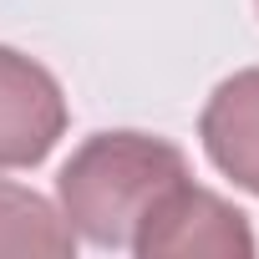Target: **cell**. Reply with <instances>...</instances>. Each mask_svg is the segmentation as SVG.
<instances>
[{"mask_svg":"<svg viewBox=\"0 0 259 259\" xmlns=\"http://www.w3.org/2000/svg\"><path fill=\"white\" fill-rule=\"evenodd\" d=\"M254 6H259V0H254Z\"/></svg>","mask_w":259,"mask_h":259,"instance_id":"obj_6","label":"cell"},{"mask_svg":"<svg viewBox=\"0 0 259 259\" xmlns=\"http://www.w3.org/2000/svg\"><path fill=\"white\" fill-rule=\"evenodd\" d=\"M127 249L138 259H249L254 229L229 198L183 178L148 208Z\"/></svg>","mask_w":259,"mask_h":259,"instance_id":"obj_2","label":"cell"},{"mask_svg":"<svg viewBox=\"0 0 259 259\" xmlns=\"http://www.w3.org/2000/svg\"><path fill=\"white\" fill-rule=\"evenodd\" d=\"M183 178H193L183 148L122 127V133H92L66 158L56 198L76 239L97 249H127L148 208Z\"/></svg>","mask_w":259,"mask_h":259,"instance_id":"obj_1","label":"cell"},{"mask_svg":"<svg viewBox=\"0 0 259 259\" xmlns=\"http://www.w3.org/2000/svg\"><path fill=\"white\" fill-rule=\"evenodd\" d=\"M198 138L208 163L259 198V66L234 71L213 87L198 117Z\"/></svg>","mask_w":259,"mask_h":259,"instance_id":"obj_4","label":"cell"},{"mask_svg":"<svg viewBox=\"0 0 259 259\" xmlns=\"http://www.w3.org/2000/svg\"><path fill=\"white\" fill-rule=\"evenodd\" d=\"M66 133L61 81L16 46H0V168H36Z\"/></svg>","mask_w":259,"mask_h":259,"instance_id":"obj_3","label":"cell"},{"mask_svg":"<svg viewBox=\"0 0 259 259\" xmlns=\"http://www.w3.org/2000/svg\"><path fill=\"white\" fill-rule=\"evenodd\" d=\"M0 254L6 259H66L76 254V234L51 198L0 178Z\"/></svg>","mask_w":259,"mask_h":259,"instance_id":"obj_5","label":"cell"}]
</instances>
